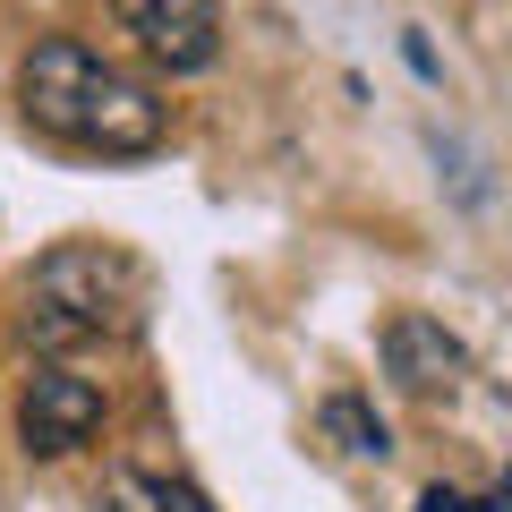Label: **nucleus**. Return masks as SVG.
<instances>
[{
    "instance_id": "3",
    "label": "nucleus",
    "mask_w": 512,
    "mask_h": 512,
    "mask_svg": "<svg viewBox=\"0 0 512 512\" xmlns=\"http://www.w3.org/2000/svg\"><path fill=\"white\" fill-rule=\"evenodd\" d=\"M94 427H103V384L60 367V359H43L26 376V393H18V444L35 461H60L77 444H94Z\"/></svg>"
},
{
    "instance_id": "6",
    "label": "nucleus",
    "mask_w": 512,
    "mask_h": 512,
    "mask_svg": "<svg viewBox=\"0 0 512 512\" xmlns=\"http://www.w3.org/2000/svg\"><path fill=\"white\" fill-rule=\"evenodd\" d=\"M103 512H214L180 470H146V461H120L103 478Z\"/></svg>"
},
{
    "instance_id": "1",
    "label": "nucleus",
    "mask_w": 512,
    "mask_h": 512,
    "mask_svg": "<svg viewBox=\"0 0 512 512\" xmlns=\"http://www.w3.org/2000/svg\"><path fill=\"white\" fill-rule=\"evenodd\" d=\"M18 111L35 137L77 154H103V163H128V154L163 146V103H154L146 77H128L120 60L86 52L77 35H52L26 52L18 69Z\"/></svg>"
},
{
    "instance_id": "2",
    "label": "nucleus",
    "mask_w": 512,
    "mask_h": 512,
    "mask_svg": "<svg viewBox=\"0 0 512 512\" xmlns=\"http://www.w3.org/2000/svg\"><path fill=\"white\" fill-rule=\"evenodd\" d=\"M154 308V274L111 239H69L26 274V342L43 359H69L94 342H137Z\"/></svg>"
},
{
    "instance_id": "8",
    "label": "nucleus",
    "mask_w": 512,
    "mask_h": 512,
    "mask_svg": "<svg viewBox=\"0 0 512 512\" xmlns=\"http://www.w3.org/2000/svg\"><path fill=\"white\" fill-rule=\"evenodd\" d=\"M419 512H495V504H478V495H461V487H427Z\"/></svg>"
},
{
    "instance_id": "4",
    "label": "nucleus",
    "mask_w": 512,
    "mask_h": 512,
    "mask_svg": "<svg viewBox=\"0 0 512 512\" xmlns=\"http://www.w3.org/2000/svg\"><path fill=\"white\" fill-rule=\"evenodd\" d=\"M103 9L146 43L163 69H214V52H222L214 0H103Z\"/></svg>"
},
{
    "instance_id": "5",
    "label": "nucleus",
    "mask_w": 512,
    "mask_h": 512,
    "mask_svg": "<svg viewBox=\"0 0 512 512\" xmlns=\"http://www.w3.org/2000/svg\"><path fill=\"white\" fill-rule=\"evenodd\" d=\"M384 367H393V384H410V393H453L461 367H470V350H461L436 316L402 308L393 325H384Z\"/></svg>"
},
{
    "instance_id": "9",
    "label": "nucleus",
    "mask_w": 512,
    "mask_h": 512,
    "mask_svg": "<svg viewBox=\"0 0 512 512\" xmlns=\"http://www.w3.org/2000/svg\"><path fill=\"white\" fill-rule=\"evenodd\" d=\"M495 512H512V478H504V487H495Z\"/></svg>"
},
{
    "instance_id": "7",
    "label": "nucleus",
    "mask_w": 512,
    "mask_h": 512,
    "mask_svg": "<svg viewBox=\"0 0 512 512\" xmlns=\"http://www.w3.org/2000/svg\"><path fill=\"white\" fill-rule=\"evenodd\" d=\"M325 436L342 444V453H359V461H384V453H393L384 419H376V410L359 402V393H333V402H325Z\"/></svg>"
}]
</instances>
